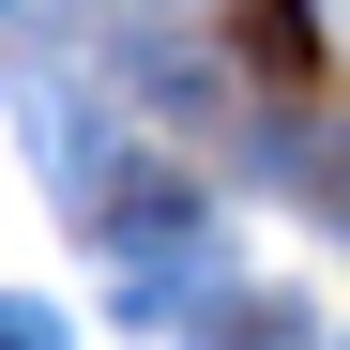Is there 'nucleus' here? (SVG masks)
Returning a JSON list of instances; mask_svg holds the SVG:
<instances>
[{"instance_id": "obj_1", "label": "nucleus", "mask_w": 350, "mask_h": 350, "mask_svg": "<svg viewBox=\"0 0 350 350\" xmlns=\"http://www.w3.org/2000/svg\"><path fill=\"white\" fill-rule=\"evenodd\" d=\"M228 31H244V62L274 92H320V31H305V0H228Z\"/></svg>"}]
</instances>
